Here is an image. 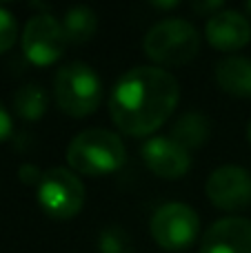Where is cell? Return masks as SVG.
Returning a JSON list of instances; mask_svg holds the SVG:
<instances>
[{"label": "cell", "instance_id": "obj_19", "mask_svg": "<svg viewBox=\"0 0 251 253\" xmlns=\"http://www.w3.org/2000/svg\"><path fill=\"white\" fill-rule=\"evenodd\" d=\"M191 7H194V11L196 13H200V16H207V18H211V16H216L218 11H222V2H194L191 4Z\"/></svg>", "mask_w": 251, "mask_h": 253}, {"label": "cell", "instance_id": "obj_8", "mask_svg": "<svg viewBox=\"0 0 251 253\" xmlns=\"http://www.w3.org/2000/svg\"><path fill=\"white\" fill-rule=\"evenodd\" d=\"M207 198L222 211H243L251 205V175L238 165H222L205 184Z\"/></svg>", "mask_w": 251, "mask_h": 253}, {"label": "cell", "instance_id": "obj_23", "mask_svg": "<svg viewBox=\"0 0 251 253\" xmlns=\"http://www.w3.org/2000/svg\"><path fill=\"white\" fill-rule=\"evenodd\" d=\"M247 9H249V11H251V2H247Z\"/></svg>", "mask_w": 251, "mask_h": 253}, {"label": "cell", "instance_id": "obj_3", "mask_svg": "<svg viewBox=\"0 0 251 253\" xmlns=\"http://www.w3.org/2000/svg\"><path fill=\"white\" fill-rule=\"evenodd\" d=\"M147 58L158 67H180L198 56L200 36L189 20L167 18L147 31L142 40Z\"/></svg>", "mask_w": 251, "mask_h": 253}, {"label": "cell", "instance_id": "obj_5", "mask_svg": "<svg viewBox=\"0 0 251 253\" xmlns=\"http://www.w3.org/2000/svg\"><path fill=\"white\" fill-rule=\"evenodd\" d=\"M87 191L78 173L67 167H53L44 171L38 184V205L49 218L71 220L83 211Z\"/></svg>", "mask_w": 251, "mask_h": 253}, {"label": "cell", "instance_id": "obj_16", "mask_svg": "<svg viewBox=\"0 0 251 253\" xmlns=\"http://www.w3.org/2000/svg\"><path fill=\"white\" fill-rule=\"evenodd\" d=\"M98 249L100 253H133V242L129 233L123 227H105L98 238Z\"/></svg>", "mask_w": 251, "mask_h": 253}, {"label": "cell", "instance_id": "obj_15", "mask_svg": "<svg viewBox=\"0 0 251 253\" xmlns=\"http://www.w3.org/2000/svg\"><path fill=\"white\" fill-rule=\"evenodd\" d=\"M49 105V96L40 84L36 83H27L13 96V107H16V114L25 120H40L47 111Z\"/></svg>", "mask_w": 251, "mask_h": 253}, {"label": "cell", "instance_id": "obj_18", "mask_svg": "<svg viewBox=\"0 0 251 253\" xmlns=\"http://www.w3.org/2000/svg\"><path fill=\"white\" fill-rule=\"evenodd\" d=\"M18 178H20L25 184H36V187H38L40 180H42V173H40V169L36 165H29V162H27V165H22L20 169H18Z\"/></svg>", "mask_w": 251, "mask_h": 253}, {"label": "cell", "instance_id": "obj_9", "mask_svg": "<svg viewBox=\"0 0 251 253\" xmlns=\"http://www.w3.org/2000/svg\"><path fill=\"white\" fill-rule=\"evenodd\" d=\"M140 156L151 173L165 180H178L187 175L191 167L189 151L176 142L171 135H156L149 138L140 149Z\"/></svg>", "mask_w": 251, "mask_h": 253}, {"label": "cell", "instance_id": "obj_21", "mask_svg": "<svg viewBox=\"0 0 251 253\" xmlns=\"http://www.w3.org/2000/svg\"><path fill=\"white\" fill-rule=\"evenodd\" d=\"M178 4H180V2H176V0H173V2H154V7L156 9H173V7H178Z\"/></svg>", "mask_w": 251, "mask_h": 253}, {"label": "cell", "instance_id": "obj_11", "mask_svg": "<svg viewBox=\"0 0 251 253\" xmlns=\"http://www.w3.org/2000/svg\"><path fill=\"white\" fill-rule=\"evenodd\" d=\"M207 42L213 49L225 53H234L243 49L251 38V25L240 11L234 9H222L216 16H211L205 25Z\"/></svg>", "mask_w": 251, "mask_h": 253}, {"label": "cell", "instance_id": "obj_22", "mask_svg": "<svg viewBox=\"0 0 251 253\" xmlns=\"http://www.w3.org/2000/svg\"><path fill=\"white\" fill-rule=\"evenodd\" d=\"M247 140H249V144H251V120H249V125H247Z\"/></svg>", "mask_w": 251, "mask_h": 253}, {"label": "cell", "instance_id": "obj_20", "mask_svg": "<svg viewBox=\"0 0 251 253\" xmlns=\"http://www.w3.org/2000/svg\"><path fill=\"white\" fill-rule=\"evenodd\" d=\"M11 116H9V111L4 109V105L0 102V142H4V140L11 135Z\"/></svg>", "mask_w": 251, "mask_h": 253}, {"label": "cell", "instance_id": "obj_1", "mask_svg": "<svg viewBox=\"0 0 251 253\" xmlns=\"http://www.w3.org/2000/svg\"><path fill=\"white\" fill-rule=\"evenodd\" d=\"M180 100V84L163 67H133L109 93V116L123 133L142 138L160 129Z\"/></svg>", "mask_w": 251, "mask_h": 253}, {"label": "cell", "instance_id": "obj_2", "mask_svg": "<svg viewBox=\"0 0 251 253\" xmlns=\"http://www.w3.org/2000/svg\"><path fill=\"white\" fill-rule=\"evenodd\" d=\"M127 160V151L118 133L109 129H87L67 147V165L74 173L98 178L118 171Z\"/></svg>", "mask_w": 251, "mask_h": 253}, {"label": "cell", "instance_id": "obj_14", "mask_svg": "<svg viewBox=\"0 0 251 253\" xmlns=\"http://www.w3.org/2000/svg\"><path fill=\"white\" fill-rule=\"evenodd\" d=\"M62 29L71 44H83L96 36L98 29V16L91 7H74L65 13Z\"/></svg>", "mask_w": 251, "mask_h": 253}, {"label": "cell", "instance_id": "obj_10", "mask_svg": "<svg viewBox=\"0 0 251 253\" xmlns=\"http://www.w3.org/2000/svg\"><path fill=\"white\" fill-rule=\"evenodd\" d=\"M200 253H251V220L222 218L205 231Z\"/></svg>", "mask_w": 251, "mask_h": 253}, {"label": "cell", "instance_id": "obj_7", "mask_svg": "<svg viewBox=\"0 0 251 253\" xmlns=\"http://www.w3.org/2000/svg\"><path fill=\"white\" fill-rule=\"evenodd\" d=\"M67 44L69 40L65 36L62 22H58L51 13H36L22 29V53L38 67L60 60Z\"/></svg>", "mask_w": 251, "mask_h": 253}, {"label": "cell", "instance_id": "obj_12", "mask_svg": "<svg viewBox=\"0 0 251 253\" xmlns=\"http://www.w3.org/2000/svg\"><path fill=\"white\" fill-rule=\"evenodd\" d=\"M216 83L225 93L251 98V60L243 56H225L216 65Z\"/></svg>", "mask_w": 251, "mask_h": 253}, {"label": "cell", "instance_id": "obj_6", "mask_svg": "<svg viewBox=\"0 0 251 253\" xmlns=\"http://www.w3.org/2000/svg\"><path fill=\"white\" fill-rule=\"evenodd\" d=\"M149 231L160 249L185 251L196 242V236L200 231V218L185 202H167L156 209L149 222Z\"/></svg>", "mask_w": 251, "mask_h": 253}, {"label": "cell", "instance_id": "obj_17", "mask_svg": "<svg viewBox=\"0 0 251 253\" xmlns=\"http://www.w3.org/2000/svg\"><path fill=\"white\" fill-rule=\"evenodd\" d=\"M18 40V22L9 9L0 7V53H7Z\"/></svg>", "mask_w": 251, "mask_h": 253}, {"label": "cell", "instance_id": "obj_4", "mask_svg": "<svg viewBox=\"0 0 251 253\" xmlns=\"http://www.w3.org/2000/svg\"><path fill=\"white\" fill-rule=\"evenodd\" d=\"M53 96L60 111L71 118L91 116L102 102L100 76L84 62H69L53 78Z\"/></svg>", "mask_w": 251, "mask_h": 253}, {"label": "cell", "instance_id": "obj_13", "mask_svg": "<svg viewBox=\"0 0 251 253\" xmlns=\"http://www.w3.org/2000/svg\"><path fill=\"white\" fill-rule=\"evenodd\" d=\"M171 138L187 151L200 149L211 138V120L200 111H187L171 125Z\"/></svg>", "mask_w": 251, "mask_h": 253}]
</instances>
